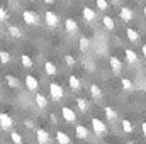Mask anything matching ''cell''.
Returning a JSON list of instances; mask_svg holds the SVG:
<instances>
[{
    "mask_svg": "<svg viewBox=\"0 0 146 144\" xmlns=\"http://www.w3.org/2000/svg\"><path fill=\"white\" fill-rule=\"evenodd\" d=\"M92 127H94V132L99 134V136H104L107 132V127L100 119H92Z\"/></svg>",
    "mask_w": 146,
    "mask_h": 144,
    "instance_id": "cell-1",
    "label": "cell"
},
{
    "mask_svg": "<svg viewBox=\"0 0 146 144\" xmlns=\"http://www.w3.org/2000/svg\"><path fill=\"white\" fill-rule=\"evenodd\" d=\"M44 19H46V24H48L49 27H56V26L60 24V19H58V15H56L54 12H51V10H48V12L44 14Z\"/></svg>",
    "mask_w": 146,
    "mask_h": 144,
    "instance_id": "cell-2",
    "label": "cell"
},
{
    "mask_svg": "<svg viewBox=\"0 0 146 144\" xmlns=\"http://www.w3.org/2000/svg\"><path fill=\"white\" fill-rule=\"evenodd\" d=\"M49 92H51V97L54 100H61L63 98V88L58 85V83H51L49 85Z\"/></svg>",
    "mask_w": 146,
    "mask_h": 144,
    "instance_id": "cell-3",
    "label": "cell"
},
{
    "mask_svg": "<svg viewBox=\"0 0 146 144\" xmlns=\"http://www.w3.org/2000/svg\"><path fill=\"white\" fill-rule=\"evenodd\" d=\"M22 19H24V22L29 24V26H37V15L33 12V10H24Z\"/></svg>",
    "mask_w": 146,
    "mask_h": 144,
    "instance_id": "cell-4",
    "label": "cell"
},
{
    "mask_svg": "<svg viewBox=\"0 0 146 144\" xmlns=\"http://www.w3.org/2000/svg\"><path fill=\"white\" fill-rule=\"evenodd\" d=\"M24 80H26V87H27L31 92H36L37 87H39V83H37V78H36V76H33V75H27Z\"/></svg>",
    "mask_w": 146,
    "mask_h": 144,
    "instance_id": "cell-5",
    "label": "cell"
},
{
    "mask_svg": "<svg viewBox=\"0 0 146 144\" xmlns=\"http://www.w3.org/2000/svg\"><path fill=\"white\" fill-rule=\"evenodd\" d=\"M61 114H63V119L66 122H75L76 120V115H75L73 108H70V107H63L61 108Z\"/></svg>",
    "mask_w": 146,
    "mask_h": 144,
    "instance_id": "cell-6",
    "label": "cell"
},
{
    "mask_svg": "<svg viewBox=\"0 0 146 144\" xmlns=\"http://www.w3.org/2000/svg\"><path fill=\"white\" fill-rule=\"evenodd\" d=\"M12 124H14V122H12L10 115H7V114H0V127H2V129L7 131V129L12 127Z\"/></svg>",
    "mask_w": 146,
    "mask_h": 144,
    "instance_id": "cell-7",
    "label": "cell"
},
{
    "mask_svg": "<svg viewBox=\"0 0 146 144\" xmlns=\"http://www.w3.org/2000/svg\"><path fill=\"white\" fill-rule=\"evenodd\" d=\"M36 136H37V143L39 144H48L49 143V134H48L44 129H37Z\"/></svg>",
    "mask_w": 146,
    "mask_h": 144,
    "instance_id": "cell-8",
    "label": "cell"
},
{
    "mask_svg": "<svg viewBox=\"0 0 146 144\" xmlns=\"http://www.w3.org/2000/svg\"><path fill=\"white\" fill-rule=\"evenodd\" d=\"M83 19H85L87 22H94V20L97 19L95 10H92L90 7H85V9H83Z\"/></svg>",
    "mask_w": 146,
    "mask_h": 144,
    "instance_id": "cell-9",
    "label": "cell"
},
{
    "mask_svg": "<svg viewBox=\"0 0 146 144\" xmlns=\"http://www.w3.org/2000/svg\"><path fill=\"white\" fill-rule=\"evenodd\" d=\"M119 15H121V19H122L124 22H129V20L133 19V10H131L129 7H122V9L119 10Z\"/></svg>",
    "mask_w": 146,
    "mask_h": 144,
    "instance_id": "cell-10",
    "label": "cell"
},
{
    "mask_svg": "<svg viewBox=\"0 0 146 144\" xmlns=\"http://www.w3.org/2000/svg\"><path fill=\"white\" fill-rule=\"evenodd\" d=\"M68 85H70V88L72 90H80V87H82V83H80V80H78V76H68Z\"/></svg>",
    "mask_w": 146,
    "mask_h": 144,
    "instance_id": "cell-11",
    "label": "cell"
},
{
    "mask_svg": "<svg viewBox=\"0 0 146 144\" xmlns=\"http://www.w3.org/2000/svg\"><path fill=\"white\" fill-rule=\"evenodd\" d=\"M126 61L129 65H136L138 63V56H136V53L133 49H126Z\"/></svg>",
    "mask_w": 146,
    "mask_h": 144,
    "instance_id": "cell-12",
    "label": "cell"
},
{
    "mask_svg": "<svg viewBox=\"0 0 146 144\" xmlns=\"http://www.w3.org/2000/svg\"><path fill=\"white\" fill-rule=\"evenodd\" d=\"M44 71L46 75H49V76H54L58 70H56V66H54V63H51V61H46V65H44Z\"/></svg>",
    "mask_w": 146,
    "mask_h": 144,
    "instance_id": "cell-13",
    "label": "cell"
},
{
    "mask_svg": "<svg viewBox=\"0 0 146 144\" xmlns=\"http://www.w3.org/2000/svg\"><path fill=\"white\" fill-rule=\"evenodd\" d=\"M102 24H104V27H106L107 31H114V27H115L114 19H112V17H109V15H106V17L102 19Z\"/></svg>",
    "mask_w": 146,
    "mask_h": 144,
    "instance_id": "cell-14",
    "label": "cell"
},
{
    "mask_svg": "<svg viewBox=\"0 0 146 144\" xmlns=\"http://www.w3.org/2000/svg\"><path fill=\"white\" fill-rule=\"evenodd\" d=\"M110 68H112V71L114 73H119L121 71V68H122V63H121L115 56H112V58H110Z\"/></svg>",
    "mask_w": 146,
    "mask_h": 144,
    "instance_id": "cell-15",
    "label": "cell"
},
{
    "mask_svg": "<svg viewBox=\"0 0 146 144\" xmlns=\"http://www.w3.org/2000/svg\"><path fill=\"white\" fill-rule=\"evenodd\" d=\"M65 27H66V31L72 34V32H76V29H78V26H76V22L73 20V19H66L65 20Z\"/></svg>",
    "mask_w": 146,
    "mask_h": 144,
    "instance_id": "cell-16",
    "label": "cell"
},
{
    "mask_svg": "<svg viewBox=\"0 0 146 144\" xmlns=\"http://www.w3.org/2000/svg\"><path fill=\"white\" fill-rule=\"evenodd\" d=\"M90 93H92V97L94 98H102V90H100V87L99 85H90Z\"/></svg>",
    "mask_w": 146,
    "mask_h": 144,
    "instance_id": "cell-17",
    "label": "cell"
},
{
    "mask_svg": "<svg viewBox=\"0 0 146 144\" xmlns=\"http://www.w3.org/2000/svg\"><path fill=\"white\" fill-rule=\"evenodd\" d=\"M75 132H76V137H80V139H87V136H88V132H87V127H85V126H76Z\"/></svg>",
    "mask_w": 146,
    "mask_h": 144,
    "instance_id": "cell-18",
    "label": "cell"
},
{
    "mask_svg": "<svg viewBox=\"0 0 146 144\" xmlns=\"http://www.w3.org/2000/svg\"><path fill=\"white\" fill-rule=\"evenodd\" d=\"M9 34H10V37H14V39H19V37L22 36V31L17 26H9Z\"/></svg>",
    "mask_w": 146,
    "mask_h": 144,
    "instance_id": "cell-19",
    "label": "cell"
},
{
    "mask_svg": "<svg viewBox=\"0 0 146 144\" xmlns=\"http://www.w3.org/2000/svg\"><path fill=\"white\" fill-rule=\"evenodd\" d=\"M56 139H58V143L60 144H70L72 143V139L68 137L66 132H56Z\"/></svg>",
    "mask_w": 146,
    "mask_h": 144,
    "instance_id": "cell-20",
    "label": "cell"
},
{
    "mask_svg": "<svg viewBox=\"0 0 146 144\" xmlns=\"http://www.w3.org/2000/svg\"><path fill=\"white\" fill-rule=\"evenodd\" d=\"M5 80H7V83H9V87H10V88H19V80H17L15 76L7 75V76H5Z\"/></svg>",
    "mask_w": 146,
    "mask_h": 144,
    "instance_id": "cell-21",
    "label": "cell"
},
{
    "mask_svg": "<svg viewBox=\"0 0 146 144\" xmlns=\"http://www.w3.org/2000/svg\"><path fill=\"white\" fill-rule=\"evenodd\" d=\"M126 34H127V39H129V41H133V42H136V41H138V37H139L138 31H136V29H131V27H127Z\"/></svg>",
    "mask_w": 146,
    "mask_h": 144,
    "instance_id": "cell-22",
    "label": "cell"
},
{
    "mask_svg": "<svg viewBox=\"0 0 146 144\" xmlns=\"http://www.w3.org/2000/svg\"><path fill=\"white\" fill-rule=\"evenodd\" d=\"M88 46H90V41H88L87 37H80V51H82V53H87Z\"/></svg>",
    "mask_w": 146,
    "mask_h": 144,
    "instance_id": "cell-23",
    "label": "cell"
},
{
    "mask_svg": "<svg viewBox=\"0 0 146 144\" xmlns=\"http://www.w3.org/2000/svg\"><path fill=\"white\" fill-rule=\"evenodd\" d=\"M36 104H37V107H41V108H44L46 105H48V102H46L44 95H41V93H36Z\"/></svg>",
    "mask_w": 146,
    "mask_h": 144,
    "instance_id": "cell-24",
    "label": "cell"
},
{
    "mask_svg": "<svg viewBox=\"0 0 146 144\" xmlns=\"http://www.w3.org/2000/svg\"><path fill=\"white\" fill-rule=\"evenodd\" d=\"M21 61H22L24 68H33V59H31V56H27V54H22Z\"/></svg>",
    "mask_w": 146,
    "mask_h": 144,
    "instance_id": "cell-25",
    "label": "cell"
},
{
    "mask_svg": "<svg viewBox=\"0 0 146 144\" xmlns=\"http://www.w3.org/2000/svg\"><path fill=\"white\" fill-rule=\"evenodd\" d=\"M121 85H122V88L127 90V92L133 90V81H131L129 78H122V80H121Z\"/></svg>",
    "mask_w": 146,
    "mask_h": 144,
    "instance_id": "cell-26",
    "label": "cell"
},
{
    "mask_svg": "<svg viewBox=\"0 0 146 144\" xmlns=\"http://www.w3.org/2000/svg\"><path fill=\"white\" fill-rule=\"evenodd\" d=\"M106 117L109 119V120H115V117H117V114H115V110L110 107H106Z\"/></svg>",
    "mask_w": 146,
    "mask_h": 144,
    "instance_id": "cell-27",
    "label": "cell"
},
{
    "mask_svg": "<svg viewBox=\"0 0 146 144\" xmlns=\"http://www.w3.org/2000/svg\"><path fill=\"white\" fill-rule=\"evenodd\" d=\"M10 139H12V143L14 144H22V137H21V134L19 132H10Z\"/></svg>",
    "mask_w": 146,
    "mask_h": 144,
    "instance_id": "cell-28",
    "label": "cell"
},
{
    "mask_svg": "<svg viewBox=\"0 0 146 144\" xmlns=\"http://www.w3.org/2000/svg\"><path fill=\"white\" fill-rule=\"evenodd\" d=\"M122 131H124V132H133V124H131L127 119L122 120Z\"/></svg>",
    "mask_w": 146,
    "mask_h": 144,
    "instance_id": "cell-29",
    "label": "cell"
},
{
    "mask_svg": "<svg viewBox=\"0 0 146 144\" xmlns=\"http://www.w3.org/2000/svg\"><path fill=\"white\" fill-rule=\"evenodd\" d=\"M76 105H78V108H80L82 112H87V108H88V104H87L83 98H76Z\"/></svg>",
    "mask_w": 146,
    "mask_h": 144,
    "instance_id": "cell-30",
    "label": "cell"
},
{
    "mask_svg": "<svg viewBox=\"0 0 146 144\" xmlns=\"http://www.w3.org/2000/svg\"><path fill=\"white\" fill-rule=\"evenodd\" d=\"M0 61H2L3 65H7V63L10 61V54H9L7 51H0Z\"/></svg>",
    "mask_w": 146,
    "mask_h": 144,
    "instance_id": "cell-31",
    "label": "cell"
},
{
    "mask_svg": "<svg viewBox=\"0 0 146 144\" xmlns=\"http://www.w3.org/2000/svg\"><path fill=\"white\" fill-rule=\"evenodd\" d=\"M95 2H97V7H99L100 10H107V7H109L107 0H95Z\"/></svg>",
    "mask_w": 146,
    "mask_h": 144,
    "instance_id": "cell-32",
    "label": "cell"
},
{
    "mask_svg": "<svg viewBox=\"0 0 146 144\" xmlns=\"http://www.w3.org/2000/svg\"><path fill=\"white\" fill-rule=\"evenodd\" d=\"M65 63H66V66H73L75 65V58H73L72 54H66L65 56Z\"/></svg>",
    "mask_w": 146,
    "mask_h": 144,
    "instance_id": "cell-33",
    "label": "cell"
},
{
    "mask_svg": "<svg viewBox=\"0 0 146 144\" xmlns=\"http://www.w3.org/2000/svg\"><path fill=\"white\" fill-rule=\"evenodd\" d=\"M5 19H7V12H5V9L0 5V22H3Z\"/></svg>",
    "mask_w": 146,
    "mask_h": 144,
    "instance_id": "cell-34",
    "label": "cell"
},
{
    "mask_svg": "<svg viewBox=\"0 0 146 144\" xmlns=\"http://www.w3.org/2000/svg\"><path fill=\"white\" fill-rule=\"evenodd\" d=\"M141 131H143V134L146 136V122H143V124H141Z\"/></svg>",
    "mask_w": 146,
    "mask_h": 144,
    "instance_id": "cell-35",
    "label": "cell"
},
{
    "mask_svg": "<svg viewBox=\"0 0 146 144\" xmlns=\"http://www.w3.org/2000/svg\"><path fill=\"white\" fill-rule=\"evenodd\" d=\"M141 51H143V54H145V58H146V44L143 46V48H141Z\"/></svg>",
    "mask_w": 146,
    "mask_h": 144,
    "instance_id": "cell-36",
    "label": "cell"
},
{
    "mask_svg": "<svg viewBox=\"0 0 146 144\" xmlns=\"http://www.w3.org/2000/svg\"><path fill=\"white\" fill-rule=\"evenodd\" d=\"M42 2H46V3H53L54 0H42Z\"/></svg>",
    "mask_w": 146,
    "mask_h": 144,
    "instance_id": "cell-37",
    "label": "cell"
},
{
    "mask_svg": "<svg viewBox=\"0 0 146 144\" xmlns=\"http://www.w3.org/2000/svg\"><path fill=\"white\" fill-rule=\"evenodd\" d=\"M145 15H146V7H145Z\"/></svg>",
    "mask_w": 146,
    "mask_h": 144,
    "instance_id": "cell-38",
    "label": "cell"
},
{
    "mask_svg": "<svg viewBox=\"0 0 146 144\" xmlns=\"http://www.w3.org/2000/svg\"><path fill=\"white\" fill-rule=\"evenodd\" d=\"M112 2H119V0H112Z\"/></svg>",
    "mask_w": 146,
    "mask_h": 144,
    "instance_id": "cell-39",
    "label": "cell"
},
{
    "mask_svg": "<svg viewBox=\"0 0 146 144\" xmlns=\"http://www.w3.org/2000/svg\"><path fill=\"white\" fill-rule=\"evenodd\" d=\"M129 144H136V143H129Z\"/></svg>",
    "mask_w": 146,
    "mask_h": 144,
    "instance_id": "cell-40",
    "label": "cell"
},
{
    "mask_svg": "<svg viewBox=\"0 0 146 144\" xmlns=\"http://www.w3.org/2000/svg\"><path fill=\"white\" fill-rule=\"evenodd\" d=\"M145 107H146V104H145Z\"/></svg>",
    "mask_w": 146,
    "mask_h": 144,
    "instance_id": "cell-41",
    "label": "cell"
}]
</instances>
